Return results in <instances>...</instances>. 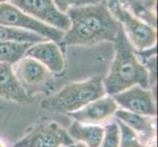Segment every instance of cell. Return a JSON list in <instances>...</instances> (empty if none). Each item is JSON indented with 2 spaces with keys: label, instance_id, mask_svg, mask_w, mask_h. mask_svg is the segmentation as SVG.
<instances>
[{
  "label": "cell",
  "instance_id": "cell-1",
  "mask_svg": "<svg viewBox=\"0 0 158 147\" xmlns=\"http://www.w3.org/2000/svg\"><path fill=\"white\" fill-rule=\"evenodd\" d=\"M67 16L71 25L64 32L61 41L64 45H94L102 41H115L122 28L103 1L73 6Z\"/></svg>",
  "mask_w": 158,
  "mask_h": 147
},
{
  "label": "cell",
  "instance_id": "cell-2",
  "mask_svg": "<svg viewBox=\"0 0 158 147\" xmlns=\"http://www.w3.org/2000/svg\"><path fill=\"white\" fill-rule=\"evenodd\" d=\"M114 42L115 57L107 76L103 78L105 93L113 96L134 85L149 89L148 70L139 61L122 28Z\"/></svg>",
  "mask_w": 158,
  "mask_h": 147
},
{
  "label": "cell",
  "instance_id": "cell-3",
  "mask_svg": "<svg viewBox=\"0 0 158 147\" xmlns=\"http://www.w3.org/2000/svg\"><path fill=\"white\" fill-rule=\"evenodd\" d=\"M105 94L102 76H95L67 84L57 93L42 100L40 107L50 113L70 114Z\"/></svg>",
  "mask_w": 158,
  "mask_h": 147
},
{
  "label": "cell",
  "instance_id": "cell-4",
  "mask_svg": "<svg viewBox=\"0 0 158 147\" xmlns=\"http://www.w3.org/2000/svg\"><path fill=\"white\" fill-rule=\"evenodd\" d=\"M107 7L114 18L121 25L130 43L139 51L149 49L156 45V29L125 10L120 5L119 0H108Z\"/></svg>",
  "mask_w": 158,
  "mask_h": 147
},
{
  "label": "cell",
  "instance_id": "cell-5",
  "mask_svg": "<svg viewBox=\"0 0 158 147\" xmlns=\"http://www.w3.org/2000/svg\"><path fill=\"white\" fill-rule=\"evenodd\" d=\"M15 76L30 97L39 92H49L52 85L51 74L42 64L31 57H24L13 66Z\"/></svg>",
  "mask_w": 158,
  "mask_h": 147
},
{
  "label": "cell",
  "instance_id": "cell-6",
  "mask_svg": "<svg viewBox=\"0 0 158 147\" xmlns=\"http://www.w3.org/2000/svg\"><path fill=\"white\" fill-rule=\"evenodd\" d=\"M0 25L34 31L54 42H61L64 36V31L31 18L10 3H0Z\"/></svg>",
  "mask_w": 158,
  "mask_h": 147
},
{
  "label": "cell",
  "instance_id": "cell-7",
  "mask_svg": "<svg viewBox=\"0 0 158 147\" xmlns=\"http://www.w3.org/2000/svg\"><path fill=\"white\" fill-rule=\"evenodd\" d=\"M75 143L68 132L55 122H42L32 127L14 147H65Z\"/></svg>",
  "mask_w": 158,
  "mask_h": 147
},
{
  "label": "cell",
  "instance_id": "cell-8",
  "mask_svg": "<svg viewBox=\"0 0 158 147\" xmlns=\"http://www.w3.org/2000/svg\"><path fill=\"white\" fill-rule=\"evenodd\" d=\"M11 3L25 14L54 29L65 32L70 28L69 17L60 12L53 0H12Z\"/></svg>",
  "mask_w": 158,
  "mask_h": 147
},
{
  "label": "cell",
  "instance_id": "cell-9",
  "mask_svg": "<svg viewBox=\"0 0 158 147\" xmlns=\"http://www.w3.org/2000/svg\"><path fill=\"white\" fill-rule=\"evenodd\" d=\"M112 97L116 104L122 107L123 110L148 117L156 116L154 97L149 89H144L139 85H134Z\"/></svg>",
  "mask_w": 158,
  "mask_h": 147
},
{
  "label": "cell",
  "instance_id": "cell-10",
  "mask_svg": "<svg viewBox=\"0 0 158 147\" xmlns=\"http://www.w3.org/2000/svg\"><path fill=\"white\" fill-rule=\"evenodd\" d=\"M118 109L115 100L110 95L102 96L91 101L80 110L68 115L81 124L97 125L110 119Z\"/></svg>",
  "mask_w": 158,
  "mask_h": 147
},
{
  "label": "cell",
  "instance_id": "cell-11",
  "mask_svg": "<svg viewBox=\"0 0 158 147\" xmlns=\"http://www.w3.org/2000/svg\"><path fill=\"white\" fill-rule=\"evenodd\" d=\"M25 57L39 61L52 74H61L65 68L63 54L56 42L51 40L32 44L26 52Z\"/></svg>",
  "mask_w": 158,
  "mask_h": 147
},
{
  "label": "cell",
  "instance_id": "cell-12",
  "mask_svg": "<svg viewBox=\"0 0 158 147\" xmlns=\"http://www.w3.org/2000/svg\"><path fill=\"white\" fill-rule=\"evenodd\" d=\"M114 115L117 120L124 123L126 126L131 128L138 133L140 142L148 146L155 139V127H154V117H148L135 114L123 109H117Z\"/></svg>",
  "mask_w": 158,
  "mask_h": 147
},
{
  "label": "cell",
  "instance_id": "cell-13",
  "mask_svg": "<svg viewBox=\"0 0 158 147\" xmlns=\"http://www.w3.org/2000/svg\"><path fill=\"white\" fill-rule=\"evenodd\" d=\"M0 97L17 103L32 101L15 76L12 65L6 63H0Z\"/></svg>",
  "mask_w": 158,
  "mask_h": 147
},
{
  "label": "cell",
  "instance_id": "cell-14",
  "mask_svg": "<svg viewBox=\"0 0 158 147\" xmlns=\"http://www.w3.org/2000/svg\"><path fill=\"white\" fill-rule=\"evenodd\" d=\"M68 133L75 142H81L86 147H99L103 137V128L98 125L81 124L74 121L68 129Z\"/></svg>",
  "mask_w": 158,
  "mask_h": 147
},
{
  "label": "cell",
  "instance_id": "cell-15",
  "mask_svg": "<svg viewBox=\"0 0 158 147\" xmlns=\"http://www.w3.org/2000/svg\"><path fill=\"white\" fill-rule=\"evenodd\" d=\"M47 39L34 31L23 29L5 27L0 25V42H18V43H35L46 41Z\"/></svg>",
  "mask_w": 158,
  "mask_h": 147
},
{
  "label": "cell",
  "instance_id": "cell-16",
  "mask_svg": "<svg viewBox=\"0 0 158 147\" xmlns=\"http://www.w3.org/2000/svg\"><path fill=\"white\" fill-rule=\"evenodd\" d=\"M31 45V43L0 42V63H6L13 66L25 57L26 52Z\"/></svg>",
  "mask_w": 158,
  "mask_h": 147
},
{
  "label": "cell",
  "instance_id": "cell-17",
  "mask_svg": "<svg viewBox=\"0 0 158 147\" xmlns=\"http://www.w3.org/2000/svg\"><path fill=\"white\" fill-rule=\"evenodd\" d=\"M120 5L127 11H131L135 18L144 22L156 29V15L154 12L145 10L140 4V0H119Z\"/></svg>",
  "mask_w": 158,
  "mask_h": 147
},
{
  "label": "cell",
  "instance_id": "cell-18",
  "mask_svg": "<svg viewBox=\"0 0 158 147\" xmlns=\"http://www.w3.org/2000/svg\"><path fill=\"white\" fill-rule=\"evenodd\" d=\"M120 130V144L119 147H148L140 142L138 133L124 123L116 121Z\"/></svg>",
  "mask_w": 158,
  "mask_h": 147
},
{
  "label": "cell",
  "instance_id": "cell-19",
  "mask_svg": "<svg viewBox=\"0 0 158 147\" xmlns=\"http://www.w3.org/2000/svg\"><path fill=\"white\" fill-rule=\"evenodd\" d=\"M120 130L116 122L107 124L103 128V137L99 147H119Z\"/></svg>",
  "mask_w": 158,
  "mask_h": 147
},
{
  "label": "cell",
  "instance_id": "cell-20",
  "mask_svg": "<svg viewBox=\"0 0 158 147\" xmlns=\"http://www.w3.org/2000/svg\"><path fill=\"white\" fill-rule=\"evenodd\" d=\"M53 2L60 12L65 14L71 7H73V5H75L76 0H53Z\"/></svg>",
  "mask_w": 158,
  "mask_h": 147
},
{
  "label": "cell",
  "instance_id": "cell-21",
  "mask_svg": "<svg viewBox=\"0 0 158 147\" xmlns=\"http://www.w3.org/2000/svg\"><path fill=\"white\" fill-rule=\"evenodd\" d=\"M156 2H157V0H140V4L143 5V7L145 10L150 11V12H154V13H155Z\"/></svg>",
  "mask_w": 158,
  "mask_h": 147
},
{
  "label": "cell",
  "instance_id": "cell-22",
  "mask_svg": "<svg viewBox=\"0 0 158 147\" xmlns=\"http://www.w3.org/2000/svg\"><path fill=\"white\" fill-rule=\"evenodd\" d=\"M100 1L101 0H76L75 6H83V5H88V4H95Z\"/></svg>",
  "mask_w": 158,
  "mask_h": 147
},
{
  "label": "cell",
  "instance_id": "cell-23",
  "mask_svg": "<svg viewBox=\"0 0 158 147\" xmlns=\"http://www.w3.org/2000/svg\"><path fill=\"white\" fill-rule=\"evenodd\" d=\"M65 147H86V146L83 143H81V142H75L73 144H71L69 146H65Z\"/></svg>",
  "mask_w": 158,
  "mask_h": 147
},
{
  "label": "cell",
  "instance_id": "cell-24",
  "mask_svg": "<svg viewBox=\"0 0 158 147\" xmlns=\"http://www.w3.org/2000/svg\"><path fill=\"white\" fill-rule=\"evenodd\" d=\"M0 147H7L6 143H5L3 141V139H1V138H0Z\"/></svg>",
  "mask_w": 158,
  "mask_h": 147
},
{
  "label": "cell",
  "instance_id": "cell-25",
  "mask_svg": "<svg viewBox=\"0 0 158 147\" xmlns=\"http://www.w3.org/2000/svg\"><path fill=\"white\" fill-rule=\"evenodd\" d=\"M7 1H12V0H0V3H6Z\"/></svg>",
  "mask_w": 158,
  "mask_h": 147
},
{
  "label": "cell",
  "instance_id": "cell-26",
  "mask_svg": "<svg viewBox=\"0 0 158 147\" xmlns=\"http://www.w3.org/2000/svg\"><path fill=\"white\" fill-rule=\"evenodd\" d=\"M101 1H103V0H101Z\"/></svg>",
  "mask_w": 158,
  "mask_h": 147
}]
</instances>
